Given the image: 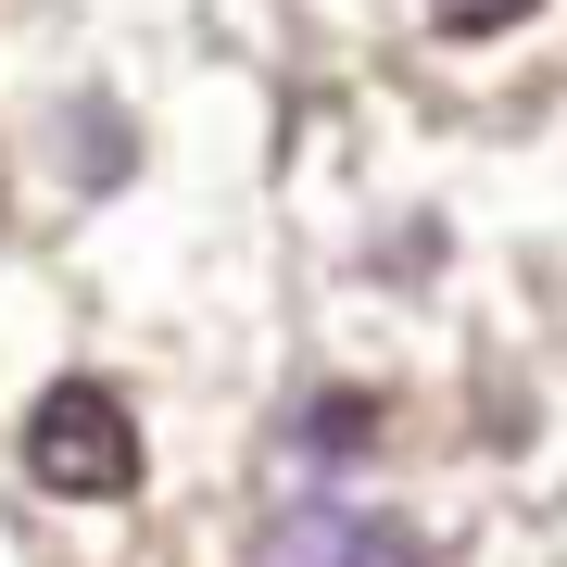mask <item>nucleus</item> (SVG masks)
<instances>
[{"instance_id":"nucleus-4","label":"nucleus","mask_w":567,"mask_h":567,"mask_svg":"<svg viewBox=\"0 0 567 567\" xmlns=\"http://www.w3.org/2000/svg\"><path fill=\"white\" fill-rule=\"evenodd\" d=\"M416 13L442 25V39H505V25H529L543 0H416Z\"/></svg>"},{"instance_id":"nucleus-1","label":"nucleus","mask_w":567,"mask_h":567,"mask_svg":"<svg viewBox=\"0 0 567 567\" xmlns=\"http://www.w3.org/2000/svg\"><path fill=\"white\" fill-rule=\"evenodd\" d=\"M25 480L51 505H126L140 492V416L114 404V379H51L25 404Z\"/></svg>"},{"instance_id":"nucleus-3","label":"nucleus","mask_w":567,"mask_h":567,"mask_svg":"<svg viewBox=\"0 0 567 567\" xmlns=\"http://www.w3.org/2000/svg\"><path fill=\"white\" fill-rule=\"evenodd\" d=\"M379 442V404L365 391H328V404H290L278 442H265V505L278 492H316V480H353V454Z\"/></svg>"},{"instance_id":"nucleus-2","label":"nucleus","mask_w":567,"mask_h":567,"mask_svg":"<svg viewBox=\"0 0 567 567\" xmlns=\"http://www.w3.org/2000/svg\"><path fill=\"white\" fill-rule=\"evenodd\" d=\"M252 567H429V543H416V517L316 480V492H278V505H265Z\"/></svg>"}]
</instances>
